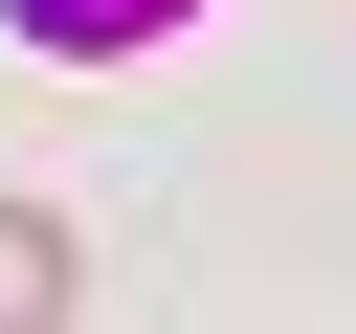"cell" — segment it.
Returning a JSON list of instances; mask_svg holds the SVG:
<instances>
[{
  "instance_id": "2",
  "label": "cell",
  "mask_w": 356,
  "mask_h": 334,
  "mask_svg": "<svg viewBox=\"0 0 356 334\" xmlns=\"http://www.w3.org/2000/svg\"><path fill=\"white\" fill-rule=\"evenodd\" d=\"M67 289H89V245H67V223H44V200H0V334H44V312H67Z\"/></svg>"
},
{
  "instance_id": "1",
  "label": "cell",
  "mask_w": 356,
  "mask_h": 334,
  "mask_svg": "<svg viewBox=\"0 0 356 334\" xmlns=\"http://www.w3.org/2000/svg\"><path fill=\"white\" fill-rule=\"evenodd\" d=\"M0 22H22L44 67H134V45H178L200 0H0Z\"/></svg>"
}]
</instances>
